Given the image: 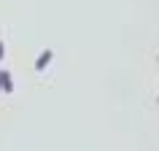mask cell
<instances>
[{
  "label": "cell",
  "mask_w": 159,
  "mask_h": 151,
  "mask_svg": "<svg viewBox=\"0 0 159 151\" xmlns=\"http://www.w3.org/2000/svg\"><path fill=\"white\" fill-rule=\"evenodd\" d=\"M3 57H6V43L0 41V59H3Z\"/></svg>",
  "instance_id": "cell-3"
},
{
  "label": "cell",
  "mask_w": 159,
  "mask_h": 151,
  "mask_svg": "<svg viewBox=\"0 0 159 151\" xmlns=\"http://www.w3.org/2000/svg\"><path fill=\"white\" fill-rule=\"evenodd\" d=\"M0 84H3V94H11L14 92V76L8 70H0Z\"/></svg>",
  "instance_id": "cell-2"
},
{
  "label": "cell",
  "mask_w": 159,
  "mask_h": 151,
  "mask_svg": "<svg viewBox=\"0 0 159 151\" xmlns=\"http://www.w3.org/2000/svg\"><path fill=\"white\" fill-rule=\"evenodd\" d=\"M51 59H54V51H51V49H43L41 54H38V59H35V70H38V73L46 70V67L51 65Z\"/></svg>",
  "instance_id": "cell-1"
},
{
  "label": "cell",
  "mask_w": 159,
  "mask_h": 151,
  "mask_svg": "<svg viewBox=\"0 0 159 151\" xmlns=\"http://www.w3.org/2000/svg\"><path fill=\"white\" fill-rule=\"evenodd\" d=\"M0 94H3V84H0Z\"/></svg>",
  "instance_id": "cell-4"
}]
</instances>
